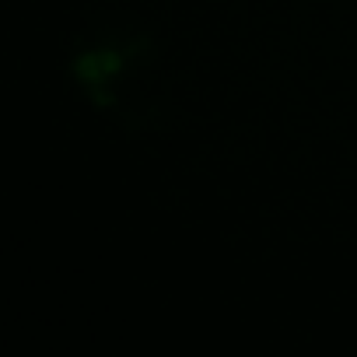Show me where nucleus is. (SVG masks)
<instances>
[]
</instances>
